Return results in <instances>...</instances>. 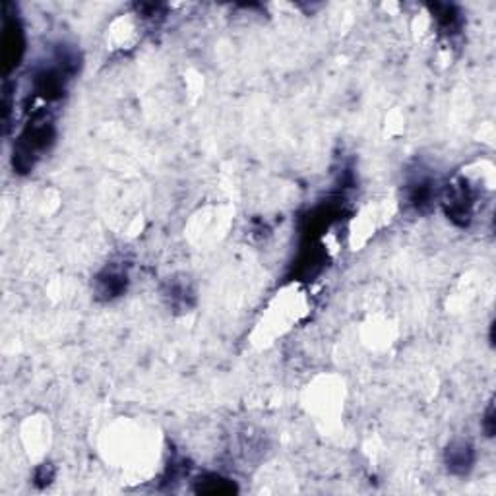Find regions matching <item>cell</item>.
I'll use <instances>...</instances> for the list:
<instances>
[{
  "mask_svg": "<svg viewBox=\"0 0 496 496\" xmlns=\"http://www.w3.org/2000/svg\"><path fill=\"white\" fill-rule=\"evenodd\" d=\"M432 183L427 181V179H417L413 183L409 184V202L415 205L419 212L427 210L432 202Z\"/></svg>",
  "mask_w": 496,
  "mask_h": 496,
  "instance_id": "4",
  "label": "cell"
},
{
  "mask_svg": "<svg viewBox=\"0 0 496 496\" xmlns=\"http://www.w3.org/2000/svg\"><path fill=\"white\" fill-rule=\"evenodd\" d=\"M483 427H485L487 436H492V434H495V405H492V403H490L489 409H487V415H485Z\"/></svg>",
  "mask_w": 496,
  "mask_h": 496,
  "instance_id": "6",
  "label": "cell"
},
{
  "mask_svg": "<svg viewBox=\"0 0 496 496\" xmlns=\"http://www.w3.org/2000/svg\"><path fill=\"white\" fill-rule=\"evenodd\" d=\"M126 274L120 270H107L103 271L101 276L97 278V293L103 295L105 299H113L118 297L120 293L126 289Z\"/></svg>",
  "mask_w": 496,
  "mask_h": 496,
  "instance_id": "3",
  "label": "cell"
},
{
  "mask_svg": "<svg viewBox=\"0 0 496 496\" xmlns=\"http://www.w3.org/2000/svg\"><path fill=\"white\" fill-rule=\"evenodd\" d=\"M37 481L41 483V485H47V483H51V479H52V471H51V467L49 466H43L39 471H37V477H35Z\"/></svg>",
  "mask_w": 496,
  "mask_h": 496,
  "instance_id": "7",
  "label": "cell"
},
{
  "mask_svg": "<svg viewBox=\"0 0 496 496\" xmlns=\"http://www.w3.org/2000/svg\"><path fill=\"white\" fill-rule=\"evenodd\" d=\"M198 490L200 492H208V495H221V492H233L235 487L229 485L227 481H223V479H219V477H212V479H205L204 483L200 481Z\"/></svg>",
  "mask_w": 496,
  "mask_h": 496,
  "instance_id": "5",
  "label": "cell"
},
{
  "mask_svg": "<svg viewBox=\"0 0 496 496\" xmlns=\"http://www.w3.org/2000/svg\"><path fill=\"white\" fill-rule=\"evenodd\" d=\"M475 461V452L473 446L466 442V440H456L452 444L448 446L446 450V463H448V469L456 475L467 473Z\"/></svg>",
  "mask_w": 496,
  "mask_h": 496,
  "instance_id": "2",
  "label": "cell"
},
{
  "mask_svg": "<svg viewBox=\"0 0 496 496\" xmlns=\"http://www.w3.org/2000/svg\"><path fill=\"white\" fill-rule=\"evenodd\" d=\"M444 208L448 218L453 219L460 225H467L471 219V208H473V198L469 190L463 184H453L448 186L444 196Z\"/></svg>",
  "mask_w": 496,
  "mask_h": 496,
  "instance_id": "1",
  "label": "cell"
}]
</instances>
